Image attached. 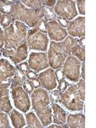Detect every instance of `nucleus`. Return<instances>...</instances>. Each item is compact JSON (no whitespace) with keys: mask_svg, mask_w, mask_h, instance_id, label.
Wrapping results in <instances>:
<instances>
[{"mask_svg":"<svg viewBox=\"0 0 96 128\" xmlns=\"http://www.w3.org/2000/svg\"><path fill=\"white\" fill-rule=\"evenodd\" d=\"M76 43V38L67 36L62 42L51 41L48 58L50 66L52 69H58L62 67L68 56L71 55V49Z\"/></svg>","mask_w":96,"mask_h":128,"instance_id":"f257e3e1","label":"nucleus"},{"mask_svg":"<svg viewBox=\"0 0 96 128\" xmlns=\"http://www.w3.org/2000/svg\"><path fill=\"white\" fill-rule=\"evenodd\" d=\"M85 99V82L84 80L78 81L77 84H71L64 92L60 93L59 101L68 110L82 111Z\"/></svg>","mask_w":96,"mask_h":128,"instance_id":"f03ea898","label":"nucleus"},{"mask_svg":"<svg viewBox=\"0 0 96 128\" xmlns=\"http://www.w3.org/2000/svg\"><path fill=\"white\" fill-rule=\"evenodd\" d=\"M48 92L42 88L34 90L32 93V108L36 112L43 127H48L52 122V110L50 106Z\"/></svg>","mask_w":96,"mask_h":128,"instance_id":"7ed1b4c3","label":"nucleus"},{"mask_svg":"<svg viewBox=\"0 0 96 128\" xmlns=\"http://www.w3.org/2000/svg\"><path fill=\"white\" fill-rule=\"evenodd\" d=\"M28 27L19 20H13L10 26L4 28V49L16 51L26 41Z\"/></svg>","mask_w":96,"mask_h":128,"instance_id":"20e7f679","label":"nucleus"},{"mask_svg":"<svg viewBox=\"0 0 96 128\" xmlns=\"http://www.w3.org/2000/svg\"><path fill=\"white\" fill-rule=\"evenodd\" d=\"M10 16L13 20L24 22L30 28H35L41 19H44L48 22L42 8L37 10L28 8L20 1H16L13 12Z\"/></svg>","mask_w":96,"mask_h":128,"instance_id":"39448f33","label":"nucleus"},{"mask_svg":"<svg viewBox=\"0 0 96 128\" xmlns=\"http://www.w3.org/2000/svg\"><path fill=\"white\" fill-rule=\"evenodd\" d=\"M26 43L30 50L45 52L48 49L49 38L47 34L40 32L37 28L29 30L26 35Z\"/></svg>","mask_w":96,"mask_h":128,"instance_id":"423d86ee","label":"nucleus"},{"mask_svg":"<svg viewBox=\"0 0 96 128\" xmlns=\"http://www.w3.org/2000/svg\"><path fill=\"white\" fill-rule=\"evenodd\" d=\"M81 62L76 57L68 56L63 65L64 77L74 83L78 82L80 78Z\"/></svg>","mask_w":96,"mask_h":128,"instance_id":"0eeeda50","label":"nucleus"},{"mask_svg":"<svg viewBox=\"0 0 96 128\" xmlns=\"http://www.w3.org/2000/svg\"><path fill=\"white\" fill-rule=\"evenodd\" d=\"M56 15L68 20H72L78 15L76 2L70 0L57 1L54 6Z\"/></svg>","mask_w":96,"mask_h":128,"instance_id":"6e6552de","label":"nucleus"},{"mask_svg":"<svg viewBox=\"0 0 96 128\" xmlns=\"http://www.w3.org/2000/svg\"><path fill=\"white\" fill-rule=\"evenodd\" d=\"M12 96L16 108L23 113H26L31 107V101L28 93L22 86H18L12 89Z\"/></svg>","mask_w":96,"mask_h":128,"instance_id":"1a4fd4ad","label":"nucleus"},{"mask_svg":"<svg viewBox=\"0 0 96 128\" xmlns=\"http://www.w3.org/2000/svg\"><path fill=\"white\" fill-rule=\"evenodd\" d=\"M28 66L30 69L36 73L50 67L48 54L45 52H31L28 59Z\"/></svg>","mask_w":96,"mask_h":128,"instance_id":"9d476101","label":"nucleus"},{"mask_svg":"<svg viewBox=\"0 0 96 128\" xmlns=\"http://www.w3.org/2000/svg\"><path fill=\"white\" fill-rule=\"evenodd\" d=\"M28 46L26 41L24 44L18 47L16 51L6 49H2L1 50L3 56L10 58L14 64H18L27 58L28 55Z\"/></svg>","mask_w":96,"mask_h":128,"instance_id":"9b49d317","label":"nucleus"},{"mask_svg":"<svg viewBox=\"0 0 96 128\" xmlns=\"http://www.w3.org/2000/svg\"><path fill=\"white\" fill-rule=\"evenodd\" d=\"M47 34L50 39L54 42H62L67 36V30L63 28L56 20L47 23Z\"/></svg>","mask_w":96,"mask_h":128,"instance_id":"f8f14e48","label":"nucleus"},{"mask_svg":"<svg viewBox=\"0 0 96 128\" xmlns=\"http://www.w3.org/2000/svg\"><path fill=\"white\" fill-rule=\"evenodd\" d=\"M37 78L39 81L41 87L46 90L51 91L56 88L57 83L55 71L52 68H48L45 71L40 73Z\"/></svg>","mask_w":96,"mask_h":128,"instance_id":"ddd939ff","label":"nucleus"},{"mask_svg":"<svg viewBox=\"0 0 96 128\" xmlns=\"http://www.w3.org/2000/svg\"><path fill=\"white\" fill-rule=\"evenodd\" d=\"M67 34L72 37L82 38L85 35V18L78 17L70 21L67 27Z\"/></svg>","mask_w":96,"mask_h":128,"instance_id":"4468645a","label":"nucleus"},{"mask_svg":"<svg viewBox=\"0 0 96 128\" xmlns=\"http://www.w3.org/2000/svg\"><path fill=\"white\" fill-rule=\"evenodd\" d=\"M16 67L4 58L0 59V82L12 78L14 76Z\"/></svg>","mask_w":96,"mask_h":128,"instance_id":"2eb2a0df","label":"nucleus"},{"mask_svg":"<svg viewBox=\"0 0 96 128\" xmlns=\"http://www.w3.org/2000/svg\"><path fill=\"white\" fill-rule=\"evenodd\" d=\"M9 90L6 88L0 87V112L8 114L12 110L10 100Z\"/></svg>","mask_w":96,"mask_h":128,"instance_id":"dca6fc26","label":"nucleus"},{"mask_svg":"<svg viewBox=\"0 0 96 128\" xmlns=\"http://www.w3.org/2000/svg\"><path fill=\"white\" fill-rule=\"evenodd\" d=\"M52 112L53 122L58 125H64L66 124L67 120V113L60 105L58 104H52Z\"/></svg>","mask_w":96,"mask_h":128,"instance_id":"f3484780","label":"nucleus"},{"mask_svg":"<svg viewBox=\"0 0 96 128\" xmlns=\"http://www.w3.org/2000/svg\"><path fill=\"white\" fill-rule=\"evenodd\" d=\"M67 125L70 128H84L85 116L82 114H69L67 116Z\"/></svg>","mask_w":96,"mask_h":128,"instance_id":"a211bd4d","label":"nucleus"},{"mask_svg":"<svg viewBox=\"0 0 96 128\" xmlns=\"http://www.w3.org/2000/svg\"><path fill=\"white\" fill-rule=\"evenodd\" d=\"M10 117L12 121V125L16 128H22L26 125L25 120L22 114L16 110V109L12 110L10 112Z\"/></svg>","mask_w":96,"mask_h":128,"instance_id":"6ab92c4d","label":"nucleus"},{"mask_svg":"<svg viewBox=\"0 0 96 128\" xmlns=\"http://www.w3.org/2000/svg\"><path fill=\"white\" fill-rule=\"evenodd\" d=\"M26 80V75L24 74L19 68L18 66H16V72L12 80V83L10 84V88L12 89L18 86H22L24 82Z\"/></svg>","mask_w":96,"mask_h":128,"instance_id":"aec40b11","label":"nucleus"},{"mask_svg":"<svg viewBox=\"0 0 96 128\" xmlns=\"http://www.w3.org/2000/svg\"><path fill=\"white\" fill-rule=\"evenodd\" d=\"M26 123L27 126L26 128H43L42 124L36 117V115L34 112H29L26 115Z\"/></svg>","mask_w":96,"mask_h":128,"instance_id":"412c9836","label":"nucleus"},{"mask_svg":"<svg viewBox=\"0 0 96 128\" xmlns=\"http://www.w3.org/2000/svg\"><path fill=\"white\" fill-rule=\"evenodd\" d=\"M16 1L0 0V12L2 14L10 15L12 14Z\"/></svg>","mask_w":96,"mask_h":128,"instance_id":"4be33fe9","label":"nucleus"},{"mask_svg":"<svg viewBox=\"0 0 96 128\" xmlns=\"http://www.w3.org/2000/svg\"><path fill=\"white\" fill-rule=\"evenodd\" d=\"M71 54L77 58L80 62H83L85 60V48L80 46L76 43V44L72 48Z\"/></svg>","mask_w":96,"mask_h":128,"instance_id":"5701e85b","label":"nucleus"},{"mask_svg":"<svg viewBox=\"0 0 96 128\" xmlns=\"http://www.w3.org/2000/svg\"><path fill=\"white\" fill-rule=\"evenodd\" d=\"M21 3L34 10H37L44 6V0H22Z\"/></svg>","mask_w":96,"mask_h":128,"instance_id":"b1692460","label":"nucleus"},{"mask_svg":"<svg viewBox=\"0 0 96 128\" xmlns=\"http://www.w3.org/2000/svg\"><path fill=\"white\" fill-rule=\"evenodd\" d=\"M42 10L44 11L46 18L48 19V22L51 20H55L56 18V15L54 12V7H48V6H44L42 7Z\"/></svg>","mask_w":96,"mask_h":128,"instance_id":"393cba45","label":"nucleus"},{"mask_svg":"<svg viewBox=\"0 0 96 128\" xmlns=\"http://www.w3.org/2000/svg\"><path fill=\"white\" fill-rule=\"evenodd\" d=\"M8 115L6 113L0 112V128H10Z\"/></svg>","mask_w":96,"mask_h":128,"instance_id":"a878e982","label":"nucleus"},{"mask_svg":"<svg viewBox=\"0 0 96 128\" xmlns=\"http://www.w3.org/2000/svg\"><path fill=\"white\" fill-rule=\"evenodd\" d=\"M12 22H13V19L11 16L8 15L2 14V19L0 20V24L2 25L3 28H8Z\"/></svg>","mask_w":96,"mask_h":128,"instance_id":"bb28decb","label":"nucleus"},{"mask_svg":"<svg viewBox=\"0 0 96 128\" xmlns=\"http://www.w3.org/2000/svg\"><path fill=\"white\" fill-rule=\"evenodd\" d=\"M48 94H49V97H50V102H51L52 104L56 103L60 100V93L58 91V90H51V92L48 93Z\"/></svg>","mask_w":96,"mask_h":128,"instance_id":"cd10ccee","label":"nucleus"},{"mask_svg":"<svg viewBox=\"0 0 96 128\" xmlns=\"http://www.w3.org/2000/svg\"><path fill=\"white\" fill-rule=\"evenodd\" d=\"M47 23L48 21L45 20L44 19H41L40 21L38 22V24L36 25L35 27L40 32L44 33V34H47Z\"/></svg>","mask_w":96,"mask_h":128,"instance_id":"c85d7f7f","label":"nucleus"},{"mask_svg":"<svg viewBox=\"0 0 96 128\" xmlns=\"http://www.w3.org/2000/svg\"><path fill=\"white\" fill-rule=\"evenodd\" d=\"M22 88L28 94H31L33 92L34 89L32 84H31L30 82L29 81V80H25V81L23 83V84H22Z\"/></svg>","mask_w":96,"mask_h":128,"instance_id":"c756f323","label":"nucleus"},{"mask_svg":"<svg viewBox=\"0 0 96 128\" xmlns=\"http://www.w3.org/2000/svg\"><path fill=\"white\" fill-rule=\"evenodd\" d=\"M68 86H69V84H68V82H67V81H66L65 80H62L59 83V84H58V91L60 92V93H62L67 88Z\"/></svg>","mask_w":96,"mask_h":128,"instance_id":"7c9ffc66","label":"nucleus"},{"mask_svg":"<svg viewBox=\"0 0 96 128\" xmlns=\"http://www.w3.org/2000/svg\"><path fill=\"white\" fill-rule=\"evenodd\" d=\"M56 19L58 23L60 25V26L62 27L63 28H65V29L67 28L68 23H69V21L68 20L64 19V18H60V17H56Z\"/></svg>","mask_w":96,"mask_h":128,"instance_id":"2f4dec72","label":"nucleus"},{"mask_svg":"<svg viewBox=\"0 0 96 128\" xmlns=\"http://www.w3.org/2000/svg\"><path fill=\"white\" fill-rule=\"evenodd\" d=\"M18 67H19V68L20 70V71L22 72L25 75L30 70L29 66H28V64L27 62L20 63L19 65V66H18Z\"/></svg>","mask_w":96,"mask_h":128,"instance_id":"473e14b6","label":"nucleus"},{"mask_svg":"<svg viewBox=\"0 0 96 128\" xmlns=\"http://www.w3.org/2000/svg\"><path fill=\"white\" fill-rule=\"evenodd\" d=\"M84 4H85V1H77V5L78 8L79 12L80 14H85V8H84Z\"/></svg>","mask_w":96,"mask_h":128,"instance_id":"72a5a7b5","label":"nucleus"},{"mask_svg":"<svg viewBox=\"0 0 96 128\" xmlns=\"http://www.w3.org/2000/svg\"><path fill=\"white\" fill-rule=\"evenodd\" d=\"M55 76L56 80L58 81L59 82H60V81H62V80H64V72H63V70L61 69V68L56 69V70L55 71Z\"/></svg>","mask_w":96,"mask_h":128,"instance_id":"f704fd0d","label":"nucleus"},{"mask_svg":"<svg viewBox=\"0 0 96 128\" xmlns=\"http://www.w3.org/2000/svg\"><path fill=\"white\" fill-rule=\"evenodd\" d=\"M12 79L10 78L5 81H3V82H0V87L2 88H8L10 86V84L12 83Z\"/></svg>","mask_w":96,"mask_h":128,"instance_id":"c9c22d12","label":"nucleus"},{"mask_svg":"<svg viewBox=\"0 0 96 128\" xmlns=\"http://www.w3.org/2000/svg\"><path fill=\"white\" fill-rule=\"evenodd\" d=\"M26 78H27L28 80H32V79L37 78L38 75L37 74V73H36V72L30 70L29 71L27 72V74H26Z\"/></svg>","mask_w":96,"mask_h":128,"instance_id":"e433bc0d","label":"nucleus"},{"mask_svg":"<svg viewBox=\"0 0 96 128\" xmlns=\"http://www.w3.org/2000/svg\"><path fill=\"white\" fill-rule=\"evenodd\" d=\"M29 81L30 82L31 84L33 86L34 89H36L39 88L40 86V82L38 81V78H35V79H32V80H29Z\"/></svg>","mask_w":96,"mask_h":128,"instance_id":"4c0bfd02","label":"nucleus"},{"mask_svg":"<svg viewBox=\"0 0 96 128\" xmlns=\"http://www.w3.org/2000/svg\"><path fill=\"white\" fill-rule=\"evenodd\" d=\"M4 44V35L3 30L0 28V50L3 49Z\"/></svg>","mask_w":96,"mask_h":128,"instance_id":"58836bf2","label":"nucleus"},{"mask_svg":"<svg viewBox=\"0 0 96 128\" xmlns=\"http://www.w3.org/2000/svg\"><path fill=\"white\" fill-rule=\"evenodd\" d=\"M56 1H50V0H44V6L48 7H54L55 5Z\"/></svg>","mask_w":96,"mask_h":128,"instance_id":"ea45409f","label":"nucleus"},{"mask_svg":"<svg viewBox=\"0 0 96 128\" xmlns=\"http://www.w3.org/2000/svg\"><path fill=\"white\" fill-rule=\"evenodd\" d=\"M76 43H77L78 45H80V46L84 47V44H85V37L83 36V37H82L80 39H76Z\"/></svg>","mask_w":96,"mask_h":128,"instance_id":"a19ab883","label":"nucleus"},{"mask_svg":"<svg viewBox=\"0 0 96 128\" xmlns=\"http://www.w3.org/2000/svg\"><path fill=\"white\" fill-rule=\"evenodd\" d=\"M82 77L83 80H85V62L83 61L82 63Z\"/></svg>","mask_w":96,"mask_h":128,"instance_id":"79ce46f5","label":"nucleus"},{"mask_svg":"<svg viewBox=\"0 0 96 128\" xmlns=\"http://www.w3.org/2000/svg\"><path fill=\"white\" fill-rule=\"evenodd\" d=\"M48 128H64V127H63V125L59 126L58 124V125H56V124H52V125L50 126H48Z\"/></svg>","mask_w":96,"mask_h":128,"instance_id":"37998d69","label":"nucleus"},{"mask_svg":"<svg viewBox=\"0 0 96 128\" xmlns=\"http://www.w3.org/2000/svg\"><path fill=\"white\" fill-rule=\"evenodd\" d=\"M2 14L1 13V12H0V20H1V19H2Z\"/></svg>","mask_w":96,"mask_h":128,"instance_id":"c03bdc74","label":"nucleus"},{"mask_svg":"<svg viewBox=\"0 0 96 128\" xmlns=\"http://www.w3.org/2000/svg\"><path fill=\"white\" fill-rule=\"evenodd\" d=\"M2 55V52H1V51H0V57H1V56Z\"/></svg>","mask_w":96,"mask_h":128,"instance_id":"a18cd8bd","label":"nucleus"}]
</instances>
